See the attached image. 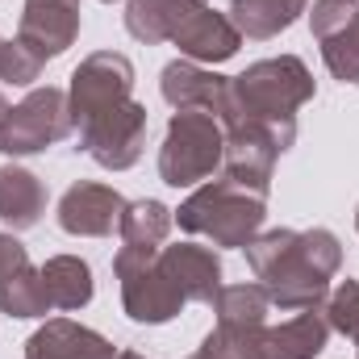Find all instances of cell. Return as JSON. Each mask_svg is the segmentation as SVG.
Returning <instances> with one entry per match:
<instances>
[{
	"label": "cell",
	"instance_id": "cell-25",
	"mask_svg": "<svg viewBox=\"0 0 359 359\" xmlns=\"http://www.w3.org/2000/svg\"><path fill=\"white\" fill-rule=\"evenodd\" d=\"M322 59L330 67L334 80L343 84H359V13L330 38H322Z\"/></svg>",
	"mask_w": 359,
	"mask_h": 359
},
{
	"label": "cell",
	"instance_id": "cell-21",
	"mask_svg": "<svg viewBox=\"0 0 359 359\" xmlns=\"http://www.w3.org/2000/svg\"><path fill=\"white\" fill-rule=\"evenodd\" d=\"M172 222H176V213L163 201L142 196V201H126V213H121L117 234L134 251H159L168 243V234H172Z\"/></svg>",
	"mask_w": 359,
	"mask_h": 359
},
{
	"label": "cell",
	"instance_id": "cell-12",
	"mask_svg": "<svg viewBox=\"0 0 359 359\" xmlns=\"http://www.w3.org/2000/svg\"><path fill=\"white\" fill-rule=\"evenodd\" d=\"M17 38L34 46L46 63L59 59L80 38V0H25Z\"/></svg>",
	"mask_w": 359,
	"mask_h": 359
},
{
	"label": "cell",
	"instance_id": "cell-32",
	"mask_svg": "<svg viewBox=\"0 0 359 359\" xmlns=\"http://www.w3.org/2000/svg\"><path fill=\"white\" fill-rule=\"evenodd\" d=\"M355 230H359V209H355Z\"/></svg>",
	"mask_w": 359,
	"mask_h": 359
},
{
	"label": "cell",
	"instance_id": "cell-34",
	"mask_svg": "<svg viewBox=\"0 0 359 359\" xmlns=\"http://www.w3.org/2000/svg\"><path fill=\"white\" fill-rule=\"evenodd\" d=\"M188 359H201V355H188Z\"/></svg>",
	"mask_w": 359,
	"mask_h": 359
},
{
	"label": "cell",
	"instance_id": "cell-15",
	"mask_svg": "<svg viewBox=\"0 0 359 359\" xmlns=\"http://www.w3.org/2000/svg\"><path fill=\"white\" fill-rule=\"evenodd\" d=\"M25 359H117L113 343L72 318H50L25 339Z\"/></svg>",
	"mask_w": 359,
	"mask_h": 359
},
{
	"label": "cell",
	"instance_id": "cell-22",
	"mask_svg": "<svg viewBox=\"0 0 359 359\" xmlns=\"http://www.w3.org/2000/svg\"><path fill=\"white\" fill-rule=\"evenodd\" d=\"M209 305L222 326H268L271 313V297L259 280L255 284H222Z\"/></svg>",
	"mask_w": 359,
	"mask_h": 359
},
{
	"label": "cell",
	"instance_id": "cell-28",
	"mask_svg": "<svg viewBox=\"0 0 359 359\" xmlns=\"http://www.w3.org/2000/svg\"><path fill=\"white\" fill-rule=\"evenodd\" d=\"M359 13L355 0H313V13H309V29H313V38L322 42V38H330V34H339L351 17Z\"/></svg>",
	"mask_w": 359,
	"mask_h": 359
},
{
	"label": "cell",
	"instance_id": "cell-18",
	"mask_svg": "<svg viewBox=\"0 0 359 359\" xmlns=\"http://www.w3.org/2000/svg\"><path fill=\"white\" fill-rule=\"evenodd\" d=\"M42 284H46V297H50V309H63V313H76L84 309L96 292L92 284V268L80 255H55L42 264Z\"/></svg>",
	"mask_w": 359,
	"mask_h": 359
},
{
	"label": "cell",
	"instance_id": "cell-31",
	"mask_svg": "<svg viewBox=\"0 0 359 359\" xmlns=\"http://www.w3.org/2000/svg\"><path fill=\"white\" fill-rule=\"evenodd\" d=\"M117 359H147V355H138V351H117Z\"/></svg>",
	"mask_w": 359,
	"mask_h": 359
},
{
	"label": "cell",
	"instance_id": "cell-7",
	"mask_svg": "<svg viewBox=\"0 0 359 359\" xmlns=\"http://www.w3.org/2000/svg\"><path fill=\"white\" fill-rule=\"evenodd\" d=\"M292 142H297V138H288V134L271 130V126H264V121H247V117L226 121L222 176L230 180V184H238V188H247V192L268 196L271 168H276V159H280Z\"/></svg>",
	"mask_w": 359,
	"mask_h": 359
},
{
	"label": "cell",
	"instance_id": "cell-26",
	"mask_svg": "<svg viewBox=\"0 0 359 359\" xmlns=\"http://www.w3.org/2000/svg\"><path fill=\"white\" fill-rule=\"evenodd\" d=\"M42 72H46V59H42L34 46H25L21 38L4 42V50H0V80H4V84H13V88H29Z\"/></svg>",
	"mask_w": 359,
	"mask_h": 359
},
{
	"label": "cell",
	"instance_id": "cell-8",
	"mask_svg": "<svg viewBox=\"0 0 359 359\" xmlns=\"http://www.w3.org/2000/svg\"><path fill=\"white\" fill-rule=\"evenodd\" d=\"M76 134H80L76 151H84L92 163H100L104 172H126L142 159V147H147V104L126 100L84 121Z\"/></svg>",
	"mask_w": 359,
	"mask_h": 359
},
{
	"label": "cell",
	"instance_id": "cell-27",
	"mask_svg": "<svg viewBox=\"0 0 359 359\" xmlns=\"http://www.w3.org/2000/svg\"><path fill=\"white\" fill-rule=\"evenodd\" d=\"M322 309H326L330 330L347 334L359 351V280H343L339 288H330V297H326Z\"/></svg>",
	"mask_w": 359,
	"mask_h": 359
},
{
	"label": "cell",
	"instance_id": "cell-16",
	"mask_svg": "<svg viewBox=\"0 0 359 359\" xmlns=\"http://www.w3.org/2000/svg\"><path fill=\"white\" fill-rule=\"evenodd\" d=\"M330 343L326 309H301L288 322L264 330V359H318Z\"/></svg>",
	"mask_w": 359,
	"mask_h": 359
},
{
	"label": "cell",
	"instance_id": "cell-2",
	"mask_svg": "<svg viewBox=\"0 0 359 359\" xmlns=\"http://www.w3.org/2000/svg\"><path fill=\"white\" fill-rule=\"evenodd\" d=\"M313 100V76L297 55L259 59L243 76H230V117L226 121H264L297 138V109Z\"/></svg>",
	"mask_w": 359,
	"mask_h": 359
},
{
	"label": "cell",
	"instance_id": "cell-11",
	"mask_svg": "<svg viewBox=\"0 0 359 359\" xmlns=\"http://www.w3.org/2000/svg\"><path fill=\"white\" fill-rule=\"evenodd\" d=\"M159 92L172 109L213 113L222 126L230 117V76H217L213 67H201L192 59H172L159 76Z\"/></svg>",
	"mask_w": 359,
	"mask_h": 359
},
{
	"label": "cell",
	"instance_id": "cell-19",
	"mask_svg": "<svg viewBox=\"0 0 359 359\" xmlns=\"http://www.w3.org/2000/svg\"><path fill=\"white\" fill-rule=\"evenodd\" d=\"M305 8L309 0H230V21L238 25L243 38L268 42L276 34H284Z\"/></svg>",
	"mask_w": 359,
	"mask_h": 359
},
{
	"label": "cell",
	"instance_id": "cell-4",
	"mask_svg": "<svg viewBox=\"0 0 359 359\" xmlns=\"http://www.w3.org/2000/svg\"><path fill=\"white\" fill-rule=\"evenodd\" d=\"M226 155V126L213 113L176 109L159 147V180L172 188H192L222 172Z\"/></svg>",
	"mask_w": 359,
	"mask_h": 359
},
{
	"label": "cell",
	"instance_id": "cell-6",
	"mask_svg": "<svg viewBox=\"0 0 359 359\" xmlns=\"http://www.w3.org/2000/svg\"><path fill=\"white\" fill-rule=\"evenodd\" d=\"M155 255L159 251H134V247H121L113 255V271L121 284V309L138 326H163L176 313H184V305H188L184 292L163 276Z\"/></svg>",
	"mask_w": 359,
	"mask_h": 359
},
{
	"label": "cell",
	"instance_id": "cell-17",
	"mask_svg": "<svg viewBox=\"0 0 359 359\" xmlns=\"http://www.w3.org/2000/svg\"><path fill=\"white\" fill-rule=\"evenodd\" d=\"M42 213H46V184L29 168L4 163L0 168V222L17 234V230H34Z\"/></svg>",
	"mask_w": 359,
	"mask_h": 359
},
{
	"label": "cell",
	"instance_id": "cell-29",
	"mask_svg": "<svg viewBox=\"0 0 359 359\" xmlns=\"http://www.w3.org/2000/svg\"><path fill=\"white\" fill-rule=\"evenodd\" d=\"M25 264H29V251L21 247V238L17 234H0V276L25 268Z\"/></svg>",
	"mask_w": 359,
	"mask_h": 359
},
{
	"label": "cell",
	"instance_id": "cell-20",
	"mask_svg": "<svg viewBox=\"0 0 359 359\" xmlns=\"http://www.w3.org/2000/svg\"><path fill=\"white\" fill-rule=\"evenodd\" d=\"M205 0H130L126 4V29L138 42H172L180 21Z\"/></svg>",
	"mask_w": 359,
	"mask_h": 359
},
{
	"label": "cell",
	"instance_id": "cell-36",
	"mask_svg": "<svg viewBox=\"0 0 359 359\" xmlns=\"http://www.w3.org/2000/svg\"><path fill=\"white\" fill-rule=\"evenodd\" d=\"M355 359H359V351H355Z\"/></svg>",
	"mask_w": 359,
	"mask_h": 359
},
{
	"label": "cell",
	"instance_id": "cell-30",
	"mask_svg": "<svg viewBox=\"0 0 359 359\" xmlns=\"http://www.w3.org/2000/svg\"><path fill=\"white\" fill-rule=\"evenodd\" d=\"M8 109H13V104H8V96L0 92V126H4V117H8Z\"/></svg>",
	"mask_w": 359,
	"mask_h": 359
},
{
	"label": "cell",
	"instance_id": "cell-33",
	"mask_svg": "<svg viewBox=\"0 0 359 359\" xmlns=\"http://www.w3.org/2000/svg\"><path fill=\"white\" fill-rule=\"evenodd\" d=\"M0 50H4V38H0Z\"/></svg>",
	"mask_w": 359,
	"mask_h": 359
},
{
	"label": "cell",
	"instance_id": "cell-24",
	"mask_svg": "<svg viewBox=\"0 0 359 359\" xmlns=\"http://www.w3.org/2000/svg\"><path fill=\"white\" fill-rule=\"evenodd\" d=\"M264 330L268 326H213L201 343V359H264Z\"/></svg>",
	"mask_w": 359,
	"mask_h": 359
},
{
	"label": "cell",
	"instance_id": "cell-10",
	"mask_svg": "<svg viewBox=\"0 0 359 359\" xmlns=\"http://www.w3.org/2000/svg\"><path fill=\"white\" fill-rule=\"evenodd\" d=\"M121 213L126 196L96 180H80L59 196V226L72 238H109L121 226Z\"/></svg>",
	"mask_w": 359,
	"mask_h": 359
},
{
	"label": "cell",
	"instance_id": "cell-9",
	"mask_svg": "<svg viewBox=\"0 0 359 359\" xmlns=\"http://www.w3.org/2000/svg\"><path fill=\"white\" fill-rule=\"evenodd\" d=\"M67 100H72V117H76V130L134 100V63L117 50H96L88 55L76 72H72V88H67Z\"/></svg>",
	"mask_w": 359,
	"mask_h": 359
},
{
	"label": "cell",
	"instance_id": "cell-35",
	"mask_svg": "<svg viewBox=\"0 0 359 359\" xmlns=\"http://www.w3.org/2000/svg\"><path fill=\"white\" fill-rule=\"evenodd\" d=\"M104 4H113V0H104Z\"/></svg>",
	"mask_w": 359,
	"mask_h": 359
},
{
	"label": "cell",
	"instance_id": "cell-23",
	"mask_svg": "<svg viewBox=\"0 0 359 359\" xmlns=\"http://www.w3.org/2000/svg\"><path fill=\"white\" fill-rule=\"evenodd\" d=\"M0 313H8V318H46L50 313L42 268L25 264V268L0 276Z\"/></svg>",
	"mask_w": 359,
	"mask_h": 359
},
{
	"label": "cell",
	"instance_id": "cell-3",
	"mask_svg": "<svg viewBox=\"0 0 359 359\" xmlns=\"http://www.w3.org/2000/svg\"><path fill=\"white\" fill-rule=\"evenodd\" d=\"M268 217V196L247 192L226 176L201 184L184 205L176 209L180 230L209 238L213 247H247Z\"/></svg>",
	"mask_w": 359,
	"mask_h": 359
},
{
	"label": "cell",
	"instance_id": "cell-5",
	"mask_svg": "<svg viewBox=\"0 0 359 359\" xmlns=\"http://www.w3.org/2000/svg\"><path fill=\"white\" fill-rule=\"evenodd\" d=\"M76 134V117H72V100L63 88H29L21 104L8 109L4 126H0V151L21 159V155H38L63 138Z\"/></svg>",
	"mask_w": 359,
	"mask_h": 359
},
{
	"label": "cell",
	"instance_id": "cell-1",
	"mask_svg": "<svg viewBox=\"0 0 359 359\" xmlns=\"http://www.w3.org/2000/svg\"><path fill=\"white\" fill-rule=\"evenodd\" d=\"M243 251L280 313L326 305L330 280L343 268V243L330 230H259Z\"/></svg>",
	"mask_w": 359,
	"mask_h": 359
},
{
	"label": "cell",
	"instance_id": "cell-14",
	"mask_svg": "<svg viewBox=\"0 0 359 359\" xmlns=\"http://www.w3.org/2000/svg\"><path fill=\"white\" fill-rule=\"evenodd\" d=\"M159 268L163 276L184 292V301H201L209 305L222 288V259L213 247L201 243H176V247H159Z\"/></svg>",
	"mask_w": 359,
	"mask_h": 359
},
{
	"label": "cell",
	"instance_id": "cell-13",
	"mask_svg": "<svg viewBox=\"0 0 359 359\" xmlns=\"http://www.w3.org/2000/svg\"><path fill=\"white\" fill-rule=\"evenodd\" d=\"M172 42L180 46L184 59L213 67V63H226V59L238 55L243 34H238V25H234L226 13H217V8H209V4H196V8L180 21V29L172 34Z\"/></svg>",
	"mask_w": 359,
	"mask_h": 359
}]
</instances>
